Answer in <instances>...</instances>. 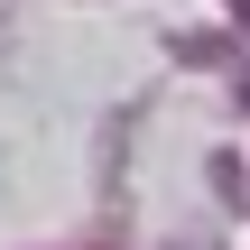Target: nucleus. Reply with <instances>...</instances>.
Listing matches in <instances>:
<instances>
[{"mask_svg":"<svg viewBox=\"0 0 250 250\" xmlns=\"http://www.w3.org/2000/svg\"><path fill=\"white\" fill-rule=\"evenodd\" d=\"M232 19H241V28H250V0H232Z\"/></svg>","mask_w":250,"mask_h":250,"instance_id":"1","label":"nucleus"}]
</instances>
